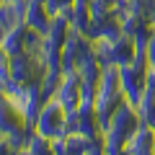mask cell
I'll list each match as a JSON object with an SVG mask.
<instances>
[{
	"label": "cell",
	"mask_w": 155,
	"mask_h": 155,
	"mask_svg": "<svg viewBox=\"0 0 155 155\" xmlns=\"http://www.w3.org/2000/svg\"><path fill=\"white\" fill-rule=\"evenodd\" d=\"M36 129L39 134H44V137L54 140V137H65L67 132V124H65V109H62L60 101H47L44 109L39 111L36 116Z\"/></svg>",
	"instance_id": "cell-1"
},
{
	"label": "cell",
	"mask_w": 155,
	"mask_h": 155,
	"mask_svg": "<svg viewBox=\"0 0 155 155\" xmlns=\"http://www.w3.org/2000/svg\"><path fill=\"white\" fill-rule=\"evenodd\" d=\"M8 75H11V54L0 52V83H5Z\"/></svg>",
	"instance_id": "cell-4"
},
{
	"label": "cell",
	"mask_w": 155,
	"mask_h": 155,
	"mask_svg": "<svg viewBox=\"0 0 155 155\" xmlns=\"http://www.w3.org/2000/svg\"><path fill=\"white\" fill-rule=\"evenodd\" d=\"M147 62L155 67V34L150 36V41H147Z\"/></svg>",
	"instance_id": "cell-5"
},
{
	"label": "cell",
	"mask_w": 155,
	"mask_h": 155,
	"mask_svg": "<svg viewBox=\"0 0 155 155\" xmlns=\"http://www.w3.org/2000/svg\"><path fill=\"white\" fill-rule=\"evenodd\" d=\"M3 34H5V31H3V28H0V41H3Z\"/></svg>",
	"instance_id": "cell-7"
},
{
	"label": "cell",
	"mask_w": 155,
	"mask_h": 155,
	"mask_svg": "<svg viewBox=\"0 0 155 155\" xmlns=\"http://www.w3.org/2000/svg\"><path fill=\"white\" fill-rule=\"evenodd\" d=\"M0 155H13V150H11V142H8V137H5V134L0 137Z\"/></svg>",
	"instance_id": "cell-6"
},
{
	"label": "cell",
	"mask_w": 155,
	"mask_h": 155,
	"mask_svg": "<svg viewBox=\"0 0 155 155\" xmlns=\"http://www.w3.org/2000/svg\"><path fill=\"white\" fill-rule=\"evenodd\" d=\"M0 47H3V52H8V54H21L23 49H26V28L18 23V26H13L11 31L3 34V41H0Z\"/></svg>",
	"instance_id": "cell-3"
},
{
	"label": "cell",
	"mask_w": 155,
	"mask_h": 155,
	"mask_svg": "<svg viewBox=\"0 0 155 155\" xmlns=\"http://www.w3.org/2000/svg\"><path fill=\"white\" fill-rule=\"evenodd\" d=\"M49 18H52V13L47 11L44 0H28L26 21H28V26H31L34 31H39V34H47V31H49V23H52Z\"/></svg>",
	"instance_id": "cell-2"
}]
</instances>
